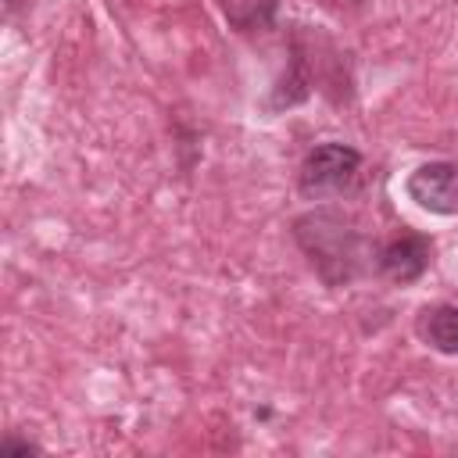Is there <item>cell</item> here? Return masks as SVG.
<instances>
[{
    "instance_id": "5b68a950",
    "label": "cell",
    "mask_w": 458,
    "mask_h": 458,
    "mask_svg": "<svg viewBox=\"0 0 458 458\" xmlns=\"http://www.w3.org/2000/svg\"><path fill=\"white\" fill-rule=\"evenodd\" d=\"M422 340L440 354H458V308L437 304L422 318Z\"/></svg>"
},
{
    "instance_id": "52a82bcc",
    "label": "cell",
    "mask_w": 458,
    "mask_h": 458,
    "mask_svg": "<svg viewBox=\"0 0 458 458\" xmlns=\"http://www.w3.org/2000/svg\"><path fill=\"white\" fill-rule=\"evenodd\" d=\"M0 451H4V454H32V451H39V444H32V440H14V437H7V440L0 444Z\"/></svg>"
},
{
    "instance_id": "3957f363",
    "label": "cell",
    "mask_w": 458,
    "mask_h": 458,
    "mask_svg": "<svg viewBox=\"0 0 458 458\" xmlns=\"http://www.w3.org/2000/svg\"><path fill=\"white\" fill-rule=\"evenodd\" d=\"M408 197L433 215H458V165L429 161L408 175Z\"/></svg>"
},
{
    "instance_id": "277c9868",
    "label": "cell",
    "mask_w": 458,
    "mask_h": 458,
    "mask_svg": "<svg viewBox=\"0 0 458 458\" xmlns=\"http://www.w3.org/2000/svg\"><path fill=\"white\" fill-rule=\"evenodd\" d=\"M429 254H433V243L429 236H419V233H404L390 243H383L379 250V272L394 283H415L426 268H429Z\"/></svg>"
},
{
    "instance_id": "8992f818",
    "label": "cell",
    "mask_w": 458,
    "mask_h": 458,
    "mask_svg": "<svg viewBox=\"0 0 458 458\" xmlns=\"http://www.w3.org/2000/svg\"><path fill=\"white\" fill-rule=\"evenodd\" d=\"M308 86H311V72H308V57L301 47H293V57H290V72L283 75L279 82V97L276 104H297L308 97Z\"/></svg>"
},
{
    "instance_id": "7a4b0ae2",
    "label": "cell",
    "mask_w": 458,
    "mask_h": 458,
    "mask_svg": "<svg viewBox=\"0 0 458 458\" xmlns=\"http://www.w3.org/2000/svg\"><path fill=\"white\" fill-rule=\"evenodd\" d=\"M358 168H361V154L351 143H318L315 150H308L301 165V190L308 197L336 193L354 179Z\"/></svg>"
},
{
    "instance_id": "6da1fadb",
    "label": "cell",
    "mask_w": 458,
    "mask_h": 458,
    "mask_svg": "<svg viewBox=\"0 0 458 458\" xmlns=\"http://www.w3.org/2000/svg\"><path fill=\"white\" fill-rule=\"evenodd\" d=\"M293 240L329 286H344L358 276L361 236L340 211H333V208L304 211L293 222Z\"/></svg>"
}]
</instances>
